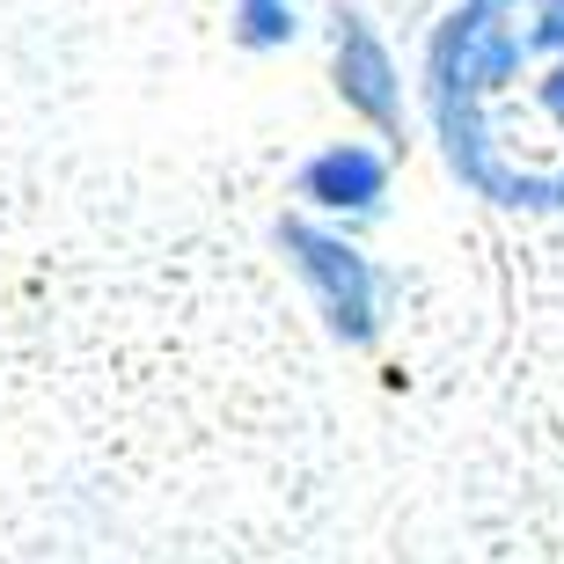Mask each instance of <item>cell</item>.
Returning a JSON list of instances; mask_svg holds the SVG:
<instances>
[{
    "mask_svg": "<svg viewBox=\"0 0 564 564\" xmlns=\"http://www.w3.org/2000/svg\"><path fill=\"white\" fill-rule=\"evenodd\" d=\"M337 96L367 118V126H397L403 110V88H397V66H389V44L367 30L359 15H337Z\"/></svg>",
    "mask_w": 564,
    "mask_h": 564,
    "instance_id": "obj_3",
    "label": "cell"
},
{
    "mask_svg": "<svg viewBox=\"0 0 564 564\" xmlns=\"http://www.w3.org/2000/svg\"><path fill=\"white\" fill-rule=\"evenodd\" d=\"M433 118L462 184L564 206V0H462L433 44Z\"/></svg>",
    "mask_w": 564,
    "mask_h": 564,
    "instance_id": "obj_1",
    "label": "cell"
},
{
    "mask_svg": "<svg viewBox=\"0 0 564 564\" xmlns=\"http://www.w3.org/2000/svg\"><path fill=\"white\" fill-rule=\"evenodd\" d=\"M381 191H389V162L375 147H323L308 169H301V198L323 213H375Z\"/></svg>",
    "mask_w": 564,
    "mask_h": 564,
    "instance_id": "obj_4",
    "label": "cell"
},
{
    "mask_svg": "<svg viewBox=\"0 0 564 564\" xmlns=\"http://www.w3.org/2000/svg\"><path fill=\"white\" fill-rule=\"evenodd\" d=\"M293 22H301V8H293V0H235V37L250 44V52H272V44H286Z\"/></svg>",
    "mask_w": 564,
    "mask_h": 564,
    "instance_id": "obj_5",
    "label": "cell"
},
{
    "mask_svg": "<svg viewBox=\"0 0 564 564\" xmlns=\"http://www.w3.org/2000/svg\"><path fill=\"white\" fill-rule=\"evenodd\" d=\"M279 242H286L293 272L308 279V293H315V308H323V323H330V337L367 345V337L381 330V279H375V264H367L352 242L308 228V220H286Z\"/></svg>",
    "mask_w": 564,
    "mask_h": 564,
    "instance_id": "obj_2",
    "label": "cell"
}]
</instances>
